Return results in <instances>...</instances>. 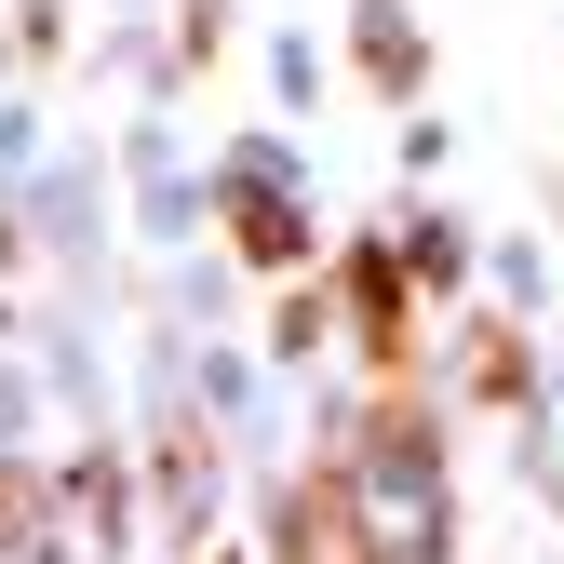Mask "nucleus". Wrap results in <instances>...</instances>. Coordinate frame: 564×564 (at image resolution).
<instances>
[{
	"label": "nucleus",
	"instance_id": "20e7f679",
	"mask_svg": "<svg viewBox=\"0 0 564 564\" xmlns=\"http://www.w3.org/2000/svg\"><path fill=\"white\" fill-rule=\"evenodd\" d=\"M67 538V511H54V470H28V457H0V551H54Z\"/></svg>",
	"mask_w": 564,
	"mask_h": 564
},
{
	"label": "nucleus",
	"instance_id": "f03ea898",
	"mask_svg": "<svg viewBox=\"0 0 564 564\" xmlns=\"http://www.w3.org/2000/svg\"><path fill=\"white\" fill-rule=\"evenodd\" d=\"M229 242L256 269H296L310 256V216H296V188H282V162H229Z\"/></svg>",
	"mask_w": 564,
	"mask_h": 564
},
{
	"label": "nucleus",
	"instance_id": "423d86ee",
	"mask_svg": "<svg viewBox=\"0 0 564 564\" xmlns=\"http://www.w3.org/2000/svg\"><path fill=\"white\" fill-rule=\"evenodd\" d=\"M457 377H470V403H524V336L511 323H470L457 336Z\"/></svg>",
	"mask_w": 564,
	"mask_h": 564
},
{
	"label": "nucleus",
	"instance_id": "f257e3e1",
	"mask_svg": "<svg viewBox=\"0 0 564 564\" xmlns=\"http://www.w3.org/2000/svg\"><path fill=\"white\" fill-rule=\"evenodd\" d=\"M269 564H390V551H377L364 498H349L336 470H310L296 498H282V538H269Z\"/></svg>",
	"mask_w": 564,
	"mask_h": 564
},
{
	"label": "nucleus",
	"instance_id": "39448f33",
	"mask_svg": "<svg viewBox=\"0 0 564 564\" xmlns=\"http://www.w3.org/2000/svg\"><path fill=\"white\" fill-rule=\"evenodd\" d=\"M349 41H364V82H377V95H416V28H403V0H349Z\"/></svg>",
	"mask_w": 564,
	"mask_h": 564
},
{
	"label": "nucleus",
	"instance_id": "7ed1b4c3",
	"mask_svg": "<svg viewBox=\"0 0 564 564\" xmlns=\"http://www.w3.org/2000/svg\"><path fill=\"white\" fill-rule=\"evenodd\" d=\"M349 323H364V349H377V364L403 377V323H416V282H403V256H390V242H364V256H349Z\"/></svg>",
	"mask_w": 564,
	"mask_h": 564
}]
</instances>
